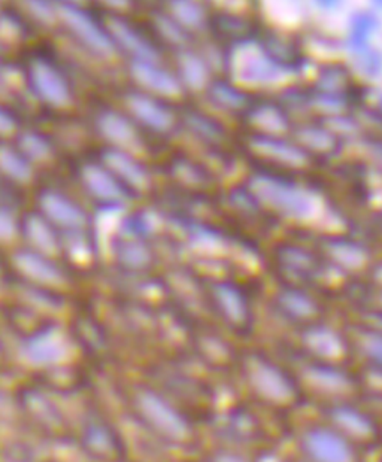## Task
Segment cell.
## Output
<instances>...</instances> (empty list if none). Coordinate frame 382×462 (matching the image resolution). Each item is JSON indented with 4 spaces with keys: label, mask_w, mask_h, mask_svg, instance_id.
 Here are the masks:
<instances>
[{
    "label": "cell",
    "mask_w": 382,
    "mask_h": 462,
    "mask_svg": "<svg viewBox=\"0 0 382 462\" xmlns=\"http://www.w3.org/2000/svg\"><path fill=\"white\" fill-rule=\"evenodd\" d=\"M118 395L134 431L175 458H194L207 443L202 420L145 374L126 382Z\"/></svg>",
    "instance_id": "1"
},
{
    "label": "cell",
    "mask_w": 382,
    "mask_h": 462,
    "mask_svg": "<svg viewBox=\"0 0 382 462\" xmlns=\"http://www.w3.org/2000/svg\"><path fill=\"white\" fill-rule=\"evenodd\" d=\"M228 385L238 397L279 420L306 411L296 374L279 349L244 345Z\"/></svg>",
    "instance_id": "2"
},
{
    "label": "cell",
    "mask_w": 382,
    "mask_h": 462,
    "mask_svg": "<svg viewBox=\"0 0 382 462\" xmlns=\"http://www.w3.org/2000/svg\"><path fill=\"white\" fill-rule=\"evenodd\" d=\"M288 420L251 406L230 388L207 422V440L233 446L265 459L275 457L285 445Z\"/></svg>",
    "instance_id": "3"
},
{
    "label": "cell",
    "mask_w": 382,
    "mask_h": 462,
    "mask_svg": "<svg viewBox=\"0 0 382 462\" xmlns=\"http://www.w3.org/2000/svg\"><path fill=\"white\" fill-rule=\"evenodd\" d=\"M13 409L17 429L48 449L72 448L77 411L70 407V400L31 377L22 376L13 385Z\"/></svg>",
    "instance_id": "4"
},
{
    "label": "cell",
    "mask_w": 382,
    "mask_h": 462,
    "mask_svg": "<svg viewBox=\"0 0 382 462\" xmlns=\"http://www.w3.org/2000/svg\"><path fill=\"white\" fill-rule=\"evenodd\" d=\"M82 462H132L134 441L121 420L98 404L77 411L72 448Z\"/></svg>",
    "instance_id": "5"
},
{
    "label": "cell",
    "mask_w": 382,
    "mask_h": 462,
    "mask_svg": "<svg viewBox=\"0 0 382 462\" xmlns=\"http://www.w3.org/2000/svg\"><path fill=\"white\" fill-rule=\"evenodd\" d=\"M284 448L305 462H375L311 411L288 420Z\"/></svg>",
    "instance_id": "6"
},
{
    "label": "cell",
    "mask_w": 382,
    "mask_h": 462,
    "mask_svg": "<svg viewBox=\"0 0 382 462\" xmlns=\"http://www.w3.org/2000/svg\"><path fill=\"white\" fill-rule=\"evenodd\" d=\"M283 354L296 374L306 411L360 400L361 377L356 365L315 363Z\"/></svg>",
    "instance_id": "7"
},
{
    "label": "cell",
    "mask_w": 382,
    "mask_h": 462,
    "mask_svg": "<svg viewBox=\"0 0 382 462\" xmlns=\"http://www.w3.org/2000/svg\"><path fill=\"white\" fill-rule=\"evenodd\" d=\"M14 365L22 376L33 377L57 368L87 363L78 338L65 327L50 322L20 338L14 347Z\"/></svg>",
    "instance_id": "8"
},
{
    "label": "cell",
    "mask_w": 382,
    "mask_h": 462,
    "mask_svg": "<svg viewBox=\"0 0 382 462\" xmlns=\"http://www.w3.org/2000/svg\"><path fill=\"white\" fill-rule=\"evenodd\" d=\"M372 458L382 452V415L363 400L311 411Z\"/></svg>",
    "instance_id": "9"
},
{
    "label": "cell",
    "mask_w": 382,
    "mask_h": 462,
    "mask_svg": "<svg viewBox=\"0 0 382 462\" xmlns=\"http://www.w3.org/2000/svg\"><path fill=\"white\" fill-rule=\"evenodd\" d=\"M288 356L315 363L354 365L349 331L338 330L324 319L292 333V338L279 347Z\"/></svg>",
    "instance_id": "10"
},
{
    "label": "cell",
    "mask_w": 382,
    "mask_h": 462,
    "mask_svg": "<svg viewBox=\"0 0 382 462\" xmlns=\"http://www.w3.org/2000/svg\"><path fill=\"white\" fill-rule=\"evenodd\" d=\"M210 300L230 333L245 338L253 330V312L244 292L230 282H215L210 285Z\"/></svg>",
    "instance_id": "11"
},
{
    "label": "cell",
    "mask_w": 382,
    "mask_h": 462,
    "mask_svg": "<svg viewBox=\"0 0 382 462\" xmlns=\"http://www.w3.org/2000/svg\"><path fill=\"white\" fill-rule=\"evenodd\" d=\"M14 265L23 278H26L29 282L35 285L33 290L36 291L57 296V290H61L68 283V278L63 273V270L42 254L20 251L14 257Z\"/></svg>",
    "instance_id": "12"
},
{
    "label": "cell",
    "mask_w": 382,
    "mask_h": 462,
    "mask_svg": "<svg viewBox=\"0 0 382 462\" xmlns=\"http://www.w3.org/2000/svg\"><path fill=\"white\" fill-rule=\"evenodd\" d=\"M281 317L292 322V331L302 330L306 327L322 321L321 306L317 300L306 292L305 288L285 287L276 296Z\"/></svg>",
    "instance_id": "13"
},
{
    "label": "cell",
    "mask_w": 382,
    "mask_h": 462,
    "mask_svg": "<svg viewBox=\"0 0 382 462\" xmlns=\"http://www.w3.org/2000/svg\"><path fill=\"white\" fill-rule=\"evenodd\" d=\"M351 338L352 361L361 372L382 377V330L357 324L348 327Z\"/></svg>",
    "instance_id": "14"
},
{
    "label": "cell",
    "mask_w": 382,
    "mask_h": 462,
    "mask_svg": "<svg viewBox=\"0 0 382 462\" xmlns=\"http://www.w3.org/2000/svg\"><path fill=\"white\" fill-rule=\"evenodd\" d=\"M57 14L61 15V20L66 23V26L70 27L73 34L82 43H86L87 47L91 48L95 52H99L102 56L111 54V39L107 38L102 29L91 20L89 14L70 4L59 5Z\"/></svg>",
    "instance_id": "15"
},
{
    "label": "cell",
    "mask_w": 382,
    "mask_h": 462,
    "mask_svg": "<svg viewBox=\"0 0 382 462\" xmlns=\"http://www.w3.org/2000/svg\"><path fill=\"white\" fill-rule=\"evenodd\" d=\"M32 84L36 93L52 106H65L70 100V87L65 78L50 63L38 60L32 65Z\"/></svg>",
    "instance_id": "16"
},
{
    "label": "cell",
    "mask_w": 382,
    "mask_h": 462,
    "mask_svg": "<svg viewBox=\"0 0 382 462\" xmlns=\"http://www.w3.org/2000/svg\"><path fill=\"white\" fill-rule=\"evenodd\" d=\"M41 208L48 218L63 227L81 228L86 224V215L70 199L48 191L41 198Z\"/></svg>",
    "instance_id": "17"
},
{
    "label": "cell",
    "mask_w": 382,
    "mask_h": 462,
    "mask_svg": "<svg viewBox=\"0 0 382 462\" xmlns=\"http://www.w3.org/2000/svg\"><path fill=\"white\" fill-rule=\"evenodd\" d=\"M132 75L135 79L148 90L163 96H178L181 87L175 78L163 69L157 68L155 63L136 61L132 66Z\"/></svg>",
    "instance_id": "18"
},
{
    "label": "cell",
    "mask_w": 382,
    "mask_h": 462,
    "mask_svg": "<svg viewBox=\"0 0 382 462\" xmlns=\"http://www.w3.org/2000/svg\"><path fill=\"white\" fill-rule=\"evenodd\" d=\"M127 106L144 125L157 132H166L172 127L173 116L166 107L155 100L141 95H130Z\"/></svg>",
    "instance_id": "19"
},
{
    "label": "cell",
    "mask_w": 382,
    "mask_h": 462,
    "mask_svg": "<svg viewBox=\"0 0 382 462\" xmlns=\"http://www.w3.org/2000/svg\"><path fill=\"white\" fill-rule=\"evenodd\" d=\"M109 29L112 34L116 36V41L125 47L127 51L132 52L134 56L138 57L139 61H148L155 63L157 61V52L141 34L132 29L127 23L121 22L118 18H112L109 22Z\"/></svg>",
    "instance_id": "20"
},
{
    "label": "cell",
    "mask_w": 382,
    "mask_h": 462,
    "mask_svg": "<svg viewBox=\"0 0 382 462\" xmlns=\"http://www.w3.org/2000/svg\"><path fill=\"white\" fill-rule=\"evenodd\" d=\"M104 160L112 171H116V175L127 180V184L132 185L135 189H145L148 182H150L145 169L123 151H107Z\"/></svg>",
    "instance_id": "21"
},
{
    "label": "cell",
    "mask_w": 382,
    "mask_h": 462,
    "mask_svg": "<svg viewBox=\"0 0 382 462\" xmlns=\"http://www.w3.org/2000/svg\"><path fill=\"white\" fill-rule=\"evenodd\" d=\"M99 129L107 141L116 145L123 148H135L138 145V136L134 125L116 112H105L99 118Z\"/></svg>",
    "instance_id": "22"
},
{
    "label": "cell",
    "mask_w": 382,
    "mask_h": 462,
    "mask_svg": "<svg viewBox=\"0 0 382 462\" xmlns=\"http://www.w3.org/2000/svg\"><path fill=\"white\" fill-rule=\"evenodd\" d=\"M269 459L262 458L258 455L251 454L247 450L238 449L233 446L223 445L217 441L207 440L202 449L194 458L185 462H267Z\"/></svg>",
    "instance_id": "23"
},
{
    "label": "cell",
    "mask_w": 382,
    "mask_h": 462,
    "mask_svg": "<svg viewBox=\"0 0 382 462\" xmlns=\"http://www.w3.org/2000/svg\"><path fill=\"white\" fill-rule=\"evenodd\" d=\"M82 180L86 182L87 189L95 194L96 198L102 200H116L123 198V189L120 184L112 178L109 171L102 167L89 164L82 169Z\"/></svg>",
    "instance_id": "24"
},
{
    "label": "cell",
    "mask_w": 382,
    "mask_h": 462,
    "mask_svg": "<svg viewBox=\"0 0 382 462\" xmlns=\"http://www.w3.org/2000/svg\"><path fill=\"white\" fill-rule=\"evenodd\" d=\"M27 237L42 255H52L59 251V242L51 227L38 215H32L26 221Z\"/></svg>",
    "instance_id": "25"
},
{
    "label": "cell",
    "mask_w": 382,
    "mask_h": 462,
    "mask_svg": "<svg viewBox=\"0 0 382 462\" xmlns=\"http://www.w3.org/2000/svg\"><path fill=\"white\" fill-rule=\"evenodd\" d=\"M181 75L184 78L185 84L193 88L200 90L208 79L207 66L193 52L184 51L180 54Z\"/></svg>",
    "instance_id": "26"
},
{
    "label": "cell",
    "mask_w": 382,
    "mask_h": 462,
    "mask_svg": "<svg viewBox=\"0 0 382 462\" xmlns=\"http://www.w3.org/2000/svg\"><path fill=\"white\" fill-rule=\"evenodd\" d=\"M0 171L18 182H27L32 178L31 166L13 148L0 145Z\"/></svg>",
    "instance_id": "27"
},
{
    "label": "cell",
    "mask_w": 382,
    "mask_h": 462,
    "mask_svg": "<svg viewBox=\"0 0 382 462\" xmlns=\"http://www.w3.org/2000/svg\"><path fill=\"white\" fill-rule=\"evenodd\" d=\"M172 14L176 22L187 29H196L202 24L205 18L202 6L194 2H173Z\"/></svg>",
    "instance_id": "28"
},
{
    "label": "cell",
    "mask_w": 382,
    "mask_h": 462,
    "mask_svg": "<svg viewBox=\"0 0 382 462\" xmlns=\"http://www.w3.org/2000/svg\"><path fill=\"white\" fill-rule=\"evenodd\" d=\"M20 146L29 159L36 160V162L47 160L51 155L50 143L36 133H24L20 137Z\"/></svg>",
    "instance_id": "29"
},
{
    "label": "cell",
    "mask_w": 382,
    "mask_h": 462,
    "mask_svg": "<svg viewBox=\"0 0 382 462\" xmlns=\"http://www.w3.org/2000/svg\"><path fill=\"white\" fill-rule=\"evenodd\" d=\"M120 260L129 269H145L151 263L150 251L138 242L127 244L125 245V248L121 249Z\"/></svg>",
    "instance_id": "30"
},
{
    "label": "cell",
    "mask_w": 382,
    "mask_h": 462,
    "mask_svg": "<svg viewBox=\"0 0 382 462\" xmlns=\"http://www.w3.org/2000/svg\"><path fill=\"white\" fill-rule=\"evenodd\" d=\"M121 214H123V209H120V208H109V209H104L100 212L99 217H98V230H99L102 237H107L116 227Z\"/></svg>",
    "instance_id": "31"
},
{
    "label": "cell",
    "mask_w": 382,
    "mask_h": 462,
    "mask_svg": "<svg viewBox=\"0 0 382 462\" xmlns=\"http://www.w3.org/2000/svg\"><path fill=\"white\" fill-rule=\"evenodd\" d=\"M157 27H159L160 33L163 34L164 38L173 43L184 42V32L176 24L173 20L168 17L157 18Z\"/></svg>",
    "instance_id": "32"
},
{
    "label": "cell",
    "mask_w": 382,
    "mask_h": 462,
    "mask_svg": "<svg viewBox=\"0 0 382 462\" xmlns=\"http://www.w3.org/2000/svg\"><path fill=\"white\" fill-rule=\"evenodd\" d=\"M13 373H15L13 349L4 342V338L0 337V379Z\"/></svg>",
    "instance_id": "33"
},
{
    "label": "cell",
    "mask_w": 382,
    "mask_h": 462,
    "mask_svg": "<svg viewBox=\"0 0 382 462\" xmlns=\"http://www.w3.org/2000/svg\"><path fill=\"white\" fill-rule=\"evenodd\" d=\"M17 233V226L8 210L0 209V242H9Z\"/></svg>",
    "instance_id": "34"
},
{
    "label": "cell",
    "mask_w": 382,
    "mask_h": 462,
    "mask_svg": "<svg viewBox=\"0 0 382 462\" xmlns=\"http://www.w3.org/2000/svg\"><path fill=\"white\" fill-rule=\"evenodd\" d=\"M29 9H31V13L35 15L36 18H39L41 22L43 23H52L54 22V18H56V11L52 6L47 4V2H31L29 4Z\"/></svg>",
    "instance_id": "35"
},
{
    "label": "cell",
    "mask_w": 382,
    "mask_h": 462,
    "mask_svg": "<svg viewBox=\"0 0 382 462\" xmlns=\"http://www.w3.org/2000/svg\"><path fill=\"white\" fill-rule=\"evenodd\" d=\"M15 127L17 123L14 120V116L0 107V134H9L15 130Z\"/></svg>",
    "instance_id": "36"
},
{
    "label": "cell",
    "mask_w": 382,
    "mask_h": 462,
    "mask_svg": "<svg viewBox=\"0 0 382 462\" xmlns=\"http://www.w3.org/2000/svg\"><path fill=\"white\" fill-rule=\"evenodd\" d=\"M70 257L75 260L77 263H84L89 260V249H87V245L81 240H78L75 244L70 246Z\"/></svg>",
    "instance_id": "37"
},
{
    "label": "cell",
    "mask_w": 382,
    "mask_h": 462,
    "mask_svg": "<svg viewBox=\"0 0 382 462\" xmlns=\"http://www.w3.org/2000/svg\"><path fill=\"white\" fill-rule=\"evenodd\" d=\"M214 95L219 102L228 103V105H238V102H239L237 95L223 86L215 87Z\"/></svg>",
    "instance_id": "38"
},
{
    "label": "cell",
    "mask_w": 382,
    "mask_h": 462,
    "mask_svg": "<svg viewBox=\"0 0 382 462\" xmlns=\"http://www.w3.org/2000/svg\"><path fill=\"white\" fill-rule=\"evenodd\" d=\"M190 125H193L194 129L198 130V132L207 134V136L214 134V127L208 125V121L202 120L200 116H190Z\"/></svg>",
    "instance_id": "39"
},
{
    "label": "cell",
    "mask_w": 382,
    "mask_h": 462,
    "mask_svg": "<svg viewBox=\"0 0 382 462\" xmlns=\"http://www.w3.org/2000/svg\"><path fill=\"white\" fill-rule=\"evenodd\" d=\"M269 462H305L303 459L299 458L297 455L293 454L292 450L283 449L279 450L275 457H272Z\"/></svg>",
    "instance_id": "40"
},
{
    "label": "cell",
    "mask_w": 382,
    "mask_h": 462,
    "mask_svg": "<svg viewBox=\"0 0 382 462\" xmlns=\"http://www.w3.org/2000/svg\"><path fill=\"white\" fill-rule=\"evenodd\" d=\"M39 462H78L77 459L70 458V457H65V455H59L54 452H47L43 455L42 458Z\"/></svg>",
    "instance_id": "41"
},
{
    "label": "cell",
    "mask_w": 382,
    "mask_h": 462,
    "mask_svg": "<svg viewBox=\"0 0 382 462\" xmlns=\"http://www.w3.org/2000/svg\"><path fill=\"white\" fill-rule=\"evenodd\" d=\"M375 462H382V452L378 455V458L375 459Z\"/></svg>",
    "instance_id": "42"
}]
</instances>
